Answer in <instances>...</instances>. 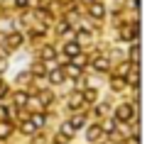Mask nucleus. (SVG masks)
<instances>
[{
  "instance_id": "7",
  "label": "nucleus",
  "mask_w": 157,
  "mask_h": 144,
  "mask_svg": "<svg viewBox=\"0 0 157 144\" xmlns=\"http://www.w3.org/2000/svg\"><path fill=\"white\" fill-rule=\"evenodd\" d=\"M7 44H10V46L22 44V34H10V37H7Z\"/></svg>"
},
{
  "instance_id": "19",
  "label": "nucleus",
  "mask_w": 157,
  "mask_h": 144,
  "mask_svg": "<svg viewBox=\"0 0 157 144\" xmlns=\"http://www.w3.org/2000/svg\"><path fill=\"white\" fill-rule=\"evenodd\" d=\"M86 2H93V0H86Z\"/></svg>"
},
{
  "instance_id": "15",
  "label": "nucleus",
  "mask_w": 157,
  "mask_h": 144,
  "mask_svg": "<svg viewBox=\"0 0 157 144\" xmlns=\"http://www.w3.org/2000/svg\"><path fill=\"white\" fill-rule=\"evenodd\" d=\"M93 98H96V90H91V88H88V90L83 93V100H93Z\"/></svg>"
},
{
  "instance_id": "14",
  "label": "nucleus",
  "mask_w": 157,
  "mask_h": 144,
  "mask_svg": "<svg viewBox=\"0 0 157 144\" xmlns=\"http://www.w3.org/2000/svg\"><path fill=\"white\" fill-rule=\"evenodd\" d=\"M130 59H132V61H137V59H140V49H137V46H132V49H130Z\"/></svg>"
},
{
  "instance_id": "8",
  "label": "nucleus",
  "mask_w": 157,
  "mask_h": 144,
  "mask_svg": "<svg viewBox=\"0 0 157 144\" xmlns=\"http://www.w3.org/2000/svg\"><path fill=\"white\" fill-rule=\"evenodd\" d=\"M69 124H71V127H74V129H76V127H83V115H74V117H71V122H69Z\"/></svg>"
},
{
  "instance_id": "12",
  "label": "nucleus",
  "mask_w": 157,
  "mask_h": 144,
  "mask_svg": "<svg viewBox=\"0 0 157 144\" xmlns=\"http://www.w3.org/2000/svg\"><path fill=\"white\" fill-rule=\"evenodd\" d=\"M7 134H10V124L2 122V124H0V137H7Z\"/></svg>"
},
{
  "instance_id": "18",
  "label": "nucleus",
  "mask_w": 157,
  "mask_h": 144,
  "mask_svg": "<svg viewBox=\"0 0 157 144\" xmlns=\"http://www.w3.org/2000/svg\"><path fill=\"white\" fill-rule=\"evenodd\" d=\"M15 2H17V5H20V7H25V5H27V2H29V0H15Z\"/></svg>"
},
{
  "instance_id": "13",
  "label": "nucleus",
  "mask_w": 157,
  "mask_h": 144,
  "mask_svg": "<svg viewBox=\"0 0 157 144\" xmlns=\"http://www.w3.org/2000/svg\"><path fill=\"white\" fill-rule=\"evenodd\" d=\"M42 56H44V59H54V49H52V46H47V49L42 51Z\"/></svg>"
},
{
  "instance_id": "6",
  "label": "nucleus",
  "mask_w": 157,
  "mask_h": 144,
  "mask_svg": "<svg viewBox=\"0 0 157 144\" xmlns=\"http://www.w3.org/2000/svg\"><path fill=\"white\" fill-rule=\"evenodd\" d=\"M103 12H105V10H103V5H98V2H93V5H91V15H93V17H103Z\"/></svg>"
},
{
  "instance_id": "5",
  "label": "nucleus",
  "mask_w": 157,
  "mask_h": 144,
  "mask_svg": "<svg viewBox=\"0 0 157 144\" xmlns=\"http://www.w3.org/2000/svg\"><path fill=\"white\" fill-rule=\"evenodd\" d=\"M64 51H66L69 56H76V54H78V44H76V41H69V44L64 46Z\"/></svg>"
},
{
  "instance_id": "9",
  "label": "nucleus",
  "mask_w": 157,
  "mask_h": 144,
  "mask_svg": "<svg viewBox=\"0 0 157 144\" xmlns=\"http://www.w3.org/2000/svg\"><path fill=\"white\" fill-rule=\"evenodd\" d=\"M135 32H137L135 27H128V29L123 32V39H132V37H135Z\"/></svg>"
},
{
  "instance_id": "4",
  "label": "nucleus",
  "mask_w": 157,
  "mask_h": 144,
  "mask_svg": "<svg viewBox=\"0 0 157 144\" xmlns=\"http://www.w3.org/2000/svg\"><path fill=\"white\" fill-rule=\"evenodd\" d=\"M93 68H96V71H108V59H103V56L96 59V61H93Z\"/></svg>"
},
{
  "instance_id": "1",
  "label": "nucleus",
  "mask_w": 157,
  "mask_h": 144,
  "mask_svg": "<svg viewBox=\"0 0 157 144\" xmlns=\"http://www.w3.org/2000/svg\"><path fill=\"white\" fill-rule=\"evenodd\" d=\"M115 117H118V120H123V122H128V120L132 117V107H130V105H120V107H118V112H115Z\"/></svg>"
},
{
  "instance_id": "11",
  "label": "nucleus",
  "mask_w": 157,
  "mask_h": 144,
  "mask_svg": "<svg viewBox=\"0 0 157 144\" xmlns=\"http://www.w3.org/2000/svg\"><path fill=\"white\" fill-rule=\"evenodd\" d=\"M32 124L42 127V124H44V115H34V117H32Z\"/></svg>"
},
{
  "instance_id": "2",
  "label": "nucleus",
  "mask_w": 157,
  "mask_h": 144,
  "mask_svg": "<svg viewBox=\"0 0 157 144\" xmlns=\"http://www.w3.org/2000/svg\"><path fill=\"white\" fill-rule=\"evenodd\" d=\"M49 81H52V83H61V81H64V71H61V68L49 71Z\"/></svg>"
},
{
  "instance_id": "3",
  "label": "nucleus",
  "mask_w": 157,
  "mask_h": 144,
  "mask_svg": "<svg viewBox=\"0 0 157 144\" xmlns=\"http://www.w3.org/2000/svg\"><path fill=\"white\" fill-rule=\"evenodd\" d=\"M101 134H103V129H101L98 124H93V127L88 129V142H96V139H101Z\"/></svg>"
},
{
  "instance_id": "17",
  "label": "nucleus",
  "mask_w": 157,
  "mask_h": 144,
  "mask_svg": "<svg viewBox=\"0 0 157 144\" xmlns=\"http://www.w3.org/2000/svg\"><path fill=\"white\" fill-rule=\"evenodd\" d=\"M5 93H7V88H5V85H2V83H0V98H2V95H5Z\"/></svg>"
},
{
  "instance_id": "16",
  "label": "nucleus",
  "mask_w": 157,
  "mask_h": 144,
  "mask_svg": "<svg viewBox=\"0 0 157 144\" xmlns=\"http://www.w3.org/2000/svg\"><path fill=\"white\" fill-rule=\"evenodd\" d=\"M123 85V78H113V88H120Z\"/></svg>"
},
{
  "instance_id": "10",
  "label": "nucleus",
  "mask_w": 157,
  "mask_h": 144,
  "mask_svg": "<svg viewBox=\"0 0 157 144\" xmlns=\"http://www.w3.org/2000/svg\"><path fill=\"white\" fill-rule=\"evenodd\" d=\"M15 100H17V105H25L29 98H27V93H17V98H15Z\"/></svg>"
}]
</instances>
